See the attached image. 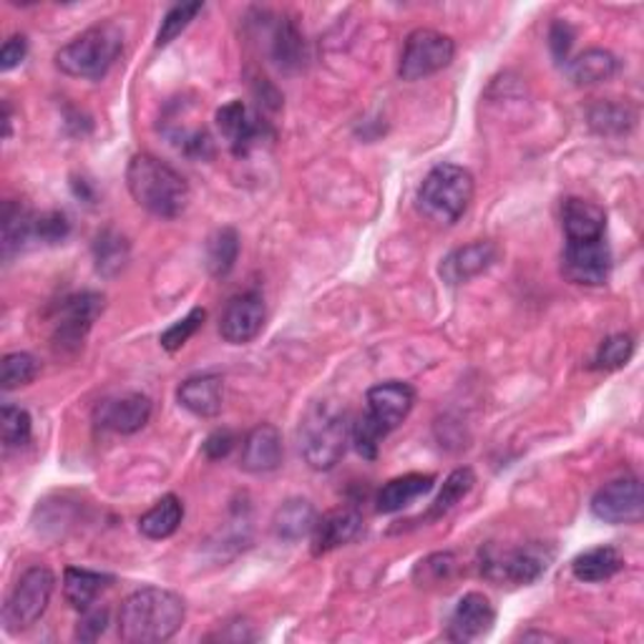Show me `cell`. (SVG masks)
<instances>
[{"instance_id": "obj_1", "label": "cell", "mask_w": 644, "mask_h": 644, "mask_svg": "<svg viewBox=\"0 0 644 644\" xmlns=\"http://www.w3.org/2000/svg\"><path fill=\"white\" fill-rule=\"evenodd\" d=\"M187 620V604L177 592L143 586L123 600L119 610V637L129 644L169 642Z\"/></svg>"}, {"instance_id": "obj_2", "label": "cell", "mask_w": 644, "mask_h": 644, "mask_svg": "<svg viewBox=\"0 0 644 644\" xmlns=\"http://www.w3.org/2000/svg\"><path fill=\"white\" fill-rule=\"evenodd\" d=\"M127 187L133 201L159 219H177L189 207L187 179L153 153H137L127 167Z\"/></svg>"}, {"instance_id": "obj_3", "label": "cell", "mask_w": 644, "mask_h": 644, "mask_svg": "<svg viewBox=\"0 0 644 644\" xmlns=\"http://www.w3.org/2000/svg\"><path fill=\"white\" fill-rule=\"evenodd\" d=\"M350 440V418L338 400H315L297 426V446L313 470H333Z\"/></svg>"}, {"instance_id": "obj_4", "label": "cell", "mask_w": 644, "mask_h": 644, "mask_svg": "<svg viewBox=\"0 0 644 644\" xmlns=\"http://www.w3.org/2000/svg\"><path fill=\"white\" fill-rule=\"evenodd\" d=\"M123 53V31L111 21L96 23L56 53V66L73 79L101 81Z\"/></svg>"}, {"instance_id": "obj_5", "label": "cell", "mask_w": 644, "mask_h": 644, "mask_svg": "<svg viewBox=\"0 0 644 644\" xmlns=\"http://www.w3.org/2000/svg\"><path fill=\"white\" fill-rule=\"evenodd\" d=\"M474 177L458 165H438L423 179L418 189L420 215L434 225L450 227L466 215L474 201Z\"/></svg>"}, {"instance_id": "obj_6", "label": "cell", "mask_w": 644, "mask_h": 644, "mask_svg": "<svg viewBox=\"0 0 644 644\" xmlns=\"http://www.w3.org/2000/svg\"><path fill=\"white\" fill-rule=\"evenodd\" d=\"M554 562V546L532 542L508 552H496L488 546L480 552V572L492 582L526 586L539 582Z\"/></svg>"}, {"instance_id": "obj_7", "label": "cell", "mask_w": 644, "mask_h": 644, "mask_svg": "<svg viewBox=\"0 0 644 644\" xmlns=\"http://www.w3.org/2000/svg\"><path fill=\"white\" fill-rule=\"evenodd\" d=\"M56 576L48 566H31L16 582L3 607V622L8 632H21L33 627L43 617L53 597Z\"/></svg>"}, {"instance_id": "obj_8", "label": "cell", "mask_w": 644, "mask_h": 644, "mask_svg": "<svg viewBox=\"0 0 644 644\" xmlns=\"http://www.w3.org/2000/svg\"><path fill=\"white\" fill-rule=\"evenodd\" d=\"M454 56H456L454 38L438 33L434 28H418V31H413L406 38V46H403L398 76L403 81L410 83L428 79V76L448 69V66L454 63Z\"/></svg>"}, {"instance_id": "obj_9", "label": "cell", "mask_w": 644, "mask_h": 644, "mask_svg": "<svg viewBox=\"0 0 644 644\" xmlns=\"http://www.w3.org/2000/svg\"><path fill=\"white\" fill-rule=\"evenodd\" d=\"M106 297L83 290L63 297L53 320V348L61 353H76L83 345L86 335L93 328L96 317L103 313Z\"/></svg>"}, {"instance_id": "obj_10", "label": "cell", "mask_w": 644, "mask_h": 644, "mask_svg": "<svg viewBox=\"0 0 644 644\" xmlns=\"http://www.w3.org/2000/svg\"><path fill=\"white\" fill-rule=\"evenodd\" d=\"M562 275L572 285H607L612 275V249L607 237L586 239V242H566L562 255Z\"/></svg>"}, {"instance_id": "obj_11", "label": "cell", "mask_w": 644, "mask_h": 644, "mask_svg": "<svg viewBox=\"0 0 644 644\" xmlns=\"http://www.w3.org/2000/svg\"><path fill=\"white\" fill-rule=\"evenodd\" d=\"M592 514L604 524H640L644 516V496L640 478L624 476L604 484L592 498Z\"/></svg>"}, {"instance_id": "obj_12", "label": "cell", "mask_w": 644, "mask_h": 644, "mask_svg": "<svg viewBox=\"0 0 644 644\" xmlns=\"http://www.w3.org/2000/svg\"><path fill=\"white\" fill-rule=\"evenodd\" d=\"M217 129L235 157H247L255 143L270 133L267 121L242 101H229L217 111Z\"/></svg>"}, {"instance_id": "obj_13", "label": "cell", "mask_w": 644, "mask_h": 644, "mask_svg": "<svg viewBox=\"0 0 644 644\" xmlns=\"http://www.w3.org/2000/svg\"><path fill=\"white\" fill-rule=\"evenodd\" d=\"M151 418V400L143 393H123V396L103 398L93 408V423L101 430L131 436L147 426Z\"/></svg>"}, {"instance_id": "obj_14", "label": "cell", "mask_w": 644, "mask_h": 644, "mask_svg": "<svg viewBox=\"0 0 644 644\" xmlns=\"http://www.w3.org/2000/svg\"><path fill=\"white\" fill-rule=\"evenodd\" d=\"M265 317V300L257 293L235 295L219 315V335L229 345H247L262 333Z\"/></svg>"}, {"instance_id": "obj_15", "label": "cell", "mask_w": 644, "mask_h": 644, "mask_svg": "<svg viewBox=\"0 0 644 644\" xmlns=\"http://www.w3.org/2000/svg\"><path fill=\"white\" fill-rule=\"evenodd\" d=\"M496 624V610L492 600L480 592H468L458 600L448 620V640L476 642L486 637Z\"/></svg>"}, {"instance_id": "obj_16", "label": "cell", "mask_w": 644, "mask_h": 644, "mask_svg": "<svg viewBox=\"0 0 644 644\" xmlns=\"http://www.w3.org/2000/svg\"><path fill=\"white\" fill-rule=\"evenodd\" d=\"M413 406H416V390L408 383L388 380L368 390V416L378 420L388 434L410 416Z\"/></svg>"}, {"instance_id": "obj_17", "label": "cell", "mask_w": 644, "mask_h": 644, "mask_svg": "<svg viewBox=\"0 0 644 644\" xmlns=\"http://www.w3.org/2000/svg\"><path fill=\"white\" fill-rule=\"evenodd\" d=\"M498 259V247L488 239H478V242H470L466 247H458L454 252L444 257L438 273L444 277V283L450 287L466 285L474 280V277L484 275L488 267H494Z\"/></svg>"}, {"instance_id": "obj_18", "label": "cell", "mask_w": 644, "mask_h": 644, "mask_svg": "<svg viewBox=\"0 0 644 644\" xmlns=\"http://www.w3.org/2000/svg\"><path fill=\"white\" fill-rule=\"evenodd\" d=\"M283 436L270 423H259L245 436L239 466L247 474H270L283 464Z\"/></svg>"}, {"instance_id": "obj_19", "label": "cell", "mask_w": 644, "mask_h": 644, "mask_svg": "<svg viewBox=\"0 0 644 644\" xmlns=\"http://www.w3.org/2000/svg\"><path fill=\"white\" fill-rule=\"evenodd\" d=\"M179 406L197 418H215L225 406V380L215 373L191 375L177 390Z\"/></svg>"}, {"instance_id": "obj_20", "label": "cell", "mask_w": 644, "mask_h": 644, "mask_svg": "<svg viewBox=\"0 0 644 644\" xmlns=\"http://www.w3.org/2000/svg\"><path fill=\"white\" fill-rule=\"evenodd\" d=\"M363 532V516L355 508H338V512L317 518L313 532V554H328L340 546L355 542Z\"/></svg>"}, {"instance_id": "obj_21", "label": "cell", "mask_w": 644, "mask_h": 644, "mask_svg": "<svg viewBox=\"0 0 644 644\" xmlns=\"http://www.w3.org/2000/svg\"><path fill=\"white\" fill-rule=\"evenodd\" d=\"M562 227L566 242H586V239L607 237V215L600 205L579 197H569L562 205Z\"/></svg>"}, {"instance_id": "obj_22", "label": "cell", "mask_w": 644, "mask_h": 644, "mask_svg": "<svg viewBox=\"0 0 644 644\" xmlns=\"http://www.w3.org/2000/svg\"><path fill=\"white\" fill-rule=\"evenodd\" d=\"M436 476L434 474H406L388 480L386 486L378 492L375 498V508L380 514H396L400 508L410 506L413 502H418L420 496H426L434 492Z\"/></svg>"}, {"instance_id": "obj_23", "label": "cell", "mask_w": 644, "mask_h": 644, "mask_svg": "<svg viewBox=\"0 0 644 644\" xmlns=\"http://www.w3.org/2000/svg\"><path fill=\"white\" fill-rule=\"evenodd\" d=\"M317 508L307 498H290L275 512L273 532L283 542H300L305 536H313L317 524Z\"/></svg>"}, {"instance_id": "obj_24", "label": "cell", "mask_w": 644, "mask_h": 644, "mask_svg": "<svg viewBox=\"0 0 644 644\" xmlns=\"http://www.w3.org/2000/svg\"><path fill=\"white\" fill-rule=\"evenodd\" d=\"M113 584L111 574H101V572H91V569H76V566H69L63 572V594L66 602L71 604L73 610L86 612L93 607V602L99 600V594L109 589Z\"/></svg>"}, {"instance_id": "obj_25", "label": "cell", "mask_w": 644, "mask_h": 644, "mask_svg": "<svg viewBox=\"0 0 644 644\" xmlns=\"http://www.w3.org/2000/svg\"><path fill=\"white\" fill-rule=\"evenodd\" d=\"M566 73L576 86H594L612 81L620 73V59L604 48H589L576 56L574 61H566Z\"/></svg>"}, {"instance_id": "obj_26", "label": "cell", "mask_w": 644, "mask_h": 644, "mask_svg": "<svg viewBox=\"0 0 644 644\" xmlns=\"http://www.w3.org/2000/svg\"><path fill=\"white\" fill-rule=\"evenodd\" d=\"M3 257L11 259L16 252H21V249L33 242L36 239V215L21 201H6L3 207Z\"/></svg>"}, {"instance_id": "obj_27", "label": "cell", "mask_w": 644, "mask_h": 644, "mask_svg": "<svg viewBox=\"0 0 644 644\" xmlns=\"http://www.w3.org/2000/svg\"><path fill=\"white\" fill-rule=\"evenodd\" d=\"M181 518H185V504H181L179 496L167 494L161 496L147 514H141L139 532L151 542L169 539L181 526Z\"/></svg>"}, {"instance_id": "obj_28", "label": "cell", "mask_w": 644, "mask_h": 644, "mask_svg": "<svg viewBox=\"0 0 644 644\" xmlns=\"http://www.w3.org/2000/svg\"><path fill=\"white\" fill-rule=\"evenodd\" d=\"M624 569L622 554L614 546H594L572 562V574L584 584H600Z\"/></svg>"}, {"instance_id": "obj_29", "label": "cell", "mask_w": 644, "mask_h": 644, "mask_svg": "<svg viewBox=\"0 0 644 644\" xmlns=\"http://www.w3.org/2000/svg\"><path fill=\"white\" fill-rule=\"evenodd\" d=\"M270 53L273 61L280 66L283 71H293L303 63L305 43L303 33L297 31V26L290 18H275L273 31H270Z\"/></svg>"}, {"instance_id": "obj_30", "label": "cell", "mask_w": 644, "mask_h": 644, "mask_svg": "<svg viewBox=\"0 0 644 644\" xmlns=\"http://www.w3.org/2000/svg\"><path fill=\"white\" fill-rule=\"evenodd\" d=\"M93 262L96 273L103 277H117L129 262V242L127 237L113 232V229H103L96 235L93 242Z\"/></svg>"}, {"instance_id": "obj_31", "label": "cell", "mask_w": 644, "mask_h": 644, "mask_svg": "<svg viewBox=\"0 0 644 644\" xmlns=\"http://www.w3.org/2000/svg\"><path fill=\"white\" fill-rule=\"evenodd\" d=\"M634 121H637V111L630 103L604 101L589 109V127L602 137H622L634 127Z\"/></svg>"}, {"instance_id": "obj_32", "label": "cell", "mask_w": 644, "mask_h": 644, "mask_svg": "<svg viewBox=\"0 0 644 644\" xmlns=\"http://www.w3.org/2000/svg\"><path fill=\"white\" fill-rule=\"evenodd\" d=\"M239 257V235L232 227L217 229L207 242V270L211 277H227Z\"/></svg>"}, {"instance_id": "obj_33", "label": "cell", "mask_w": 644, "mask_h": 644, "mask_svg": "<svg viewBox=\"0 0 644 644\" xmlns=\"http://www.w3.org/2000/svg\"><path fill=\"white\" fill-rule=\"evenodd\" d=\"M476 484V476H474V470L470 468H456L454 474H450L446 480H444V488H440V494L436 496V502L428 506V512H426V522H436V518L440 516H446L450 508H454L460 498L468 496L470 488H474Z\"/></svg>"}, {"instance_id": "obj_34", "label": "cell", "mask_w": 644, "mask_h": 644, "mask_svg": "<svg viewBox=\"0 0 644 644\" xmlns=\"http://www.w3.org/2000/svg\"><path fill=\"white\" fill-rule=\"evenodd\" d=\"M33 434V420L28 416V410L21 406H11L6 403L3 410H0V436H3V446L11 448H23Z\"/></svg>"}, {"instance_id": "obj_35", "label": "cell", "mask_w": 644, "mask_h": 644, "mask_svg": "<svg viewBox=\"0 0 644 644\" xmlns=\"http://www.w3.org/2000/svg\"><path fill=\"white\" fill-rule=\"evenodd\" d=\"M38 375V360L31 353H8L3 363H0V383L3 390L23 388L33 383Z\"/></svg>"}, {"instance_id": "obj_36", "label": "cell", "mask_w": 644, "mask_h": 644, "mask_svg": "<svg viewBox=\"0 0 644 644\" xmlns=\"http://www.w3.org/2000/svg\"><path fill=\"white\" fill-rule=\"evenodd\" d=\"M386 436H388V430L383 428L378 420L370 418L368 413H363V416L350 426V438H353L355 448H358V454L368 460L378 458L380 440Z\"/></svg>"}, {"instance_id": "obj_37", "label": "cell", "mask_w": 644, "mask_h": 644, "mask_svg": "<svg viewBox=\"0 0 644 644\" xmlns=\"http://www.w3.org/2000/svg\"><path fill=\"white\" fill-rule=\"evenodd\" d=\"M205 320H207L205 307H195V310H189L187 317H181L179 323H175L169 330L161 333V338H159L161 348H165L167 353L181 350L191 338H195L197 330L205 325Z\"/></svg>"}, {"instance_id": "obj_38", "label": "cell", "mask_w": 644, "mask_h": 644, "mask_svg": "<svg viewBox=\"0 0 644 644\" xmlns=\"http://www.w3.org/2000/svg\"><path fill=\"white\" fill-rule=\"evenodd\" d=\"M205 11V3H179L169 8V13L161 18L159 33H157V48L169 46L175 38L185 31V28L195 21V18Z\"/></svg>"}, {"instance_id": "obj_39", "label": "cell", "mask_w": 644, "mask_h": 644, "mask_svg": "<svg viewBox=\"0 0 644 644\" xmlns=\"http://www.w3.org/2000/svg\"><path fill=\"white\" fill-rule=\"evenodd\" d=\"M632 355H634V338L627 333H617L600 345L597 358H594V368L617 370L632 360Z\"/></svg>"}, {"instance_id": "obj_40", "label": "cell", "mask_w": 644, "mask_h": 644, "mask_svg": "<svg viewBox=\"0 0 644 644\" xmlns=\"http://www.w3.org/2000/svg\"><path fill=\"white\" fill-rule=\"evenodd\" d=\"M456 572V556L454 554H430L428 559L418 562L416 572H413V579H416L420 586L423 584H440L448 582L450 576Z\"/></svg>"}, {"instance_id": "obj_41", "label": "cell", "mask_w": 644, "mask_h": 644, "mask_svg": "<svg viewBox=\"0 0 644 644\" xmlns=\"http://www.w3.org/2000/svg\"><path fill=\"white\" fill-rule=\"evenodd\" d=\"M71 232V222L63 211H48V215H36V239L46 245H59Z\"/></svg>"}, {"instance_id": "obj_42", "label": "cell", "mask_w": 644, "mask_h": 644, "mask_svg": "<svg viewBox=\"0 0 644 644\" xmlns=\"http://www.w3.org/2000/svg\"><path fill=\"white\" fill-rule=\"evenodd\" d=\"M106 624H109V610H86L79 620V627H76V640L96 642L106 632Z\"/></svg>"}, {"instance_id": "obj_43", "label": "cell", "mask_w": 644, "mask_h": 644, "mask_svg": "<svg viewBox=\"0 0 644 644\" xmlns=\"http://www.w3.org/2000/svg\"><path fill=\"white\" fill-rule=\"evenodd\" d=\"M26 56H28V38L21 33L11 36L3 43V48H0V69L13 71L16 66H21L26 61Z\"/></svg>"}, {"instance_id": "obj_44", "label": "cell", "mask_w": 644, "mask_h": 644, "mask_svg": "<svg viewBox=\"0 0 644 644\" xmlns=\"http://www.w3.org/2000/svg\"><path fill=\"white\" fill-rule=\"evenodd\" d=\"M549 46H552V53H554L556 61H559V63L569 61V51H572V46H574L572 26L564 23V21H556L552 26V31H549Z\"/></svg>"}, {"instance_id": "obj_45", "label": "cell", "mask_w": 644, "mask_h": 644, "mask_svg": "<svg viewBox=\"0 0 644 644\" xmlns=\"http://www.w3.org/2000/svg\"><path fill=\"white\" fill-rule=\"evenodd\" d=\"M232 448H235L232 430H215V434H211V436L207 438L205 454H207L211 460H219V458H225Z\"/></svg>"}]
</instances>
